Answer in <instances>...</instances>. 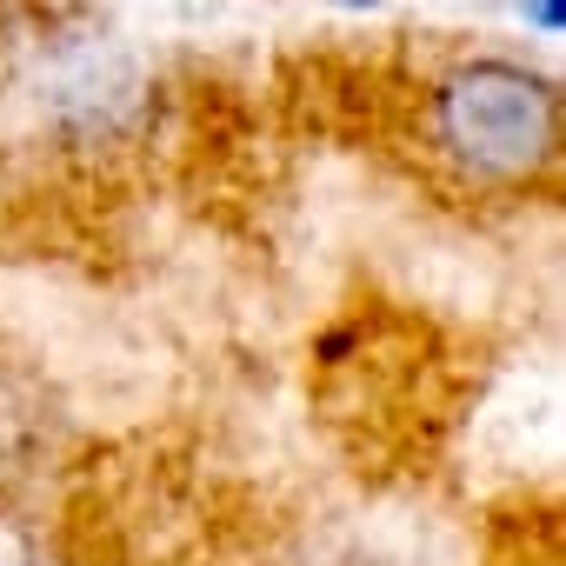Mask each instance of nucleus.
Listing matches in <instances>:
<instances>
[{
    "instance_id": "f257e3e1",
    "label": "nucleus",
    "mask_w": 566,
    "mask_h": 566,
    "mask_svg": "<svg viewBox=\"0 0 566 566\" xmlns=\"http://www.w3.org/2000/svg\"><path fill=\"white\" fill-rule=\"evenodd\" d=\"M427 134L467 180H539L559 154V87L526 61H460L427 94Z\"/></svg>"
}]
</instances>
